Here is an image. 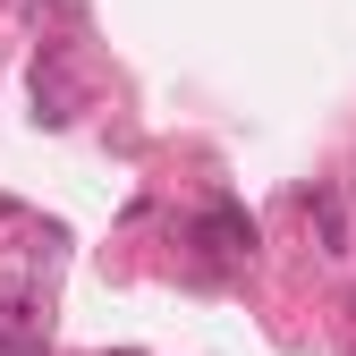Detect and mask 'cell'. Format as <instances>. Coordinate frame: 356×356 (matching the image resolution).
<instances>
[{
  "label": "cell",
  "instance_id": "obj_2",
  "mask_svg": "<svg viewBox=\"0 0 356 356\" xmlns=\"http://www.w3.org/2000/svg\"><path fill=\"white\" fill-rule=\"evenodd\" d=\"M0 356H42V305L34 297L0 305Z\"/></svg>",
  "mask_w": 356,
  "mask_h": 356
},
{
  "label": "cell",
  "instance_id": "obj_1",
  "mask_svg": "<svg viewBox=\"0 0 356 356\" xmlns=\"http://www.w3.org/2000/svg\"><path fill=\"white\" fill-rule=\"evenodd\" d=\"M195 246H204L212 263H238V254L254 246V220H246V212H229V204H212V212L195 220Z\"/></svg>",
  "mask_w": 356,
  "mask_h": 356
},
{
  "label": "cell",
  "instance_id": "obj_3",
  "mask_svg": "<svg viewBox=\"0 0 356 356\" xmlns=\"http://www.w3.org/2000/svg\"><path fill=\"white\" fill-rule=\"evenodd\" d=\"M305 229L323 238V254H348V212H339V195H331V187L305 195Z\"/></svg>",
  "mask_w": 356,
  "mask_h": 356
}]
</instances>
